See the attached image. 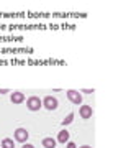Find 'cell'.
Returning a JSON list of instances; mask_svg holds the SVG:
<instances>
[{
  "mask_svg": "<svg viewBox=\"0 0 131 148\" xmlns=\"http://www.w3.org/2000/svg\"><path fill=\"white\" fill-rule=\"evenodd\" d=\"M48 25L44 23H12V25H5V23H0V30H5V32H15V30H46Z\"/></svg>",
  "mask_w": 131,
  "mask_h": 148,
  "instance_id": "6da1fadb",
  "label": "cell"
},
{
  "mask_svg": "<svg viewBox=\"0 0 131 148\" xmlns=\"http://www.w3.org/2000/svg\"><path fill=\"white\" fill-rule=\"evenodd\" d=\"M33 48H0V54H33Z\"/></svg>",
  "mask_w": 131,
  "mask_h": 148,
  "instance_id": "7a4b0ae2",
  "label": "cell"
},
{
  "mask_svg": "<svg viewBox=\"0 0 131 148\" xmlns=\"http://www.w3.org/2000/svg\"><path fill=\"white\" fill-rule=\"evenodd\" d=\"M41 104L46 110H56L59 107V101L56 95H44V99H41Z\"/></svg>",
  "mask_w": 131,
  "mask_h": 148,
  "instance_id": "3957f363",
  "label": "cell"
},
{
  "mask_svg": "<svg viewBox=\"0 0 131 148\" xmlns=\"http://www.w3.org/2000/svg\"><path fill=\"white\" fill-rule=\"evenodd\" d=\"M52 18H62V20H66V18H85L87 16V13H79V12H54V13H51Z\"/></svg>",
  "mask_w": 131,
  "mask_h": 148,
  "instance_id": "277c9868",
  "label": "cell"
},
{
  "mask_svg": "<svg viewBox=\"0 0 131 148\" xmlns=\"http://www.w3.org/2000/svg\"><path fill=\"white\" fill-rule=\"evenodd\" d=\"M41 107H43L41 99H39L38 95H30V97L26 99V109L30 112H38Z\"/></svg>",
  "mask_w": 131,
  "mask_h": 148,
  "instance_id": "5b68a950",
  "label": "cell"
},
{
  "mask_svg": "<svg viewBox=\"0 0 131 148\" xmlns=\"http://www.w3.org/2000/svg\"><path fill=\"white\" fill-rule=\"evenodd\" d=\"M66 95H67L69 102H72L75 106H82V102H84V95L75 89H67L66 90Z\"/></svg>",
  "mask_w": 131,
  "mask_h": 148,
  "instance_id": "8992f818",
  "label": "cell"
},
{
  "mask_svg": "<svg viewBox=\"0 0 131 148\" xmlns=\"http://www.w3.org/2000/svg\"><path fill=\"white\" fill-rule=\"evenodd\" d=\"M28 138H30V133H28V130L23 128V127H18L15 132H13V140L18 142V143H26Z\"/></svg>",
  "mask_w": 131,
  "mask_h": 148,
  "instance_id": "52a82bcc",
  "label": "cell"
},
{
  "mask_svg": "<svg viewBox=\"0 0 131 148\" xmlns=\"http://www.w3.org/2000/svg\"><path fill=\"white\" fill-rule=\"evenodd\" d=\"M0 18H16V20H25L26 12H0Z\"/></svg>",
  "mask_w": 131,
  "mask_h": 148,
  "instance_id": "ba28073f",
  "label": "cell"
},
{
  "mask_svg": "<svg viewBox=\"0 0 131 148\" xmlns=\"http://www.w3.org/2000/svg\"><path fill=\"white\" fill-rule=\"evenodd\" d=\"M92 115H94V109H92L90 106H87V104H82V106L79 107V117H80V119L89 120V119H92Z\"/></svg>",
  "mask_w": 131,
  "mask_h": 148,
  "instance_id": "9c48e42d",
  "label": "cell"
},
{
  "mask_svg": "<svg viewBox=\"0 0 131 148\" xmlns=\"http://www.w3.org/2000/svg\"><path fill=\"white\" fill-rule=\"evenodd\" d=\"M10 101H12V104L20 106V104H23L26 101V95L23 92H20V90H13V92H10Z\"/></svg>",
  "mask_w": 131,
  "mask_h": 148,
  "instance_id": "30bf717a",
  "label": "cell"
},
{
  "mask_svg": "<svg viewBox=\"0 0 131 148\" xmlns=\"http://www.w3.org/2000/svg\"><path fill=\"white\" fill-rule=\"evenodd\" d=\"M69 138H71V133H69L66 128H62V130L58 133V137H56V142H58V143H62V145H66V143L69 142Z\"/></svg>",
  "mask_w": 131,
  "mask_h": 148,
  "instance_id": "8fae6325",
  "label": "cell"
},
{
  "mask_svg": "<svg viewBox=\"0 0 131 148\" xmlns=\"http://www.w3.org/2000/svg\"><path fill=\"white\" fill-rule=\"evenodd\" d=\"M26 18H51V13L48 12H26Z\"/></svg>",
  "mask_w": 131,
  "mask_h": 148,
  "instance_id": "7c38bea8",
  "label": "cell"
},
{
  "mask_svg": "<svg viewBox=\"0 0 131 148\" xmlns=\"http://www.w3.org/2000/svg\"><path fill=\"white\" fill-rule=\"evenodd\" d=\"M49 28L51 30H75V25H69V23H51Z\"/></svg>",
  "mask_w": 131,
  "mask_h": 148,
  "instance_id": "4fadbf2b",
  "label": "cell"
},
{
  "mask_svg": "<svg viewBox=\"0 0 131 148\" xmlns=\"http://www.w3.org/2000/svg\"><path fill=\"white\" fill-rule=\"evenodd\" d=\"M15 41H23V36H15V35H8V36H3L0 35V43H15Z\"/></svg>",
  "mask_w": 131,
  "mask_h": 148,
  "instance_id": "5bb4252c",
  "label": "cell"
},
{
  "mask_svg": "<svg viewBox=\"0 0 131 148\" xmlns=\"http://www.w3.org/2000/svg\"><path fill=\"white\" fill-rule=\"evenodd\" d=\"M62 64V61H56V59H30V61H28V64Z\"/></svg>",
  "mask_w": 131,
  "mask_h": 148,
  "instance_id": "9a60e30c",
  "label": "cell"
},
{
  "mask_svg": "<svg viewBox=\"0 0 131 148\" xmlns=\"http://www.w3.org/2000/svg\"><path fill=\"white\" fill-rule=\"evenodd\" d=\"M43 148H56V145H58V142H56V138L52 137H46L43 138Z\"/></svg>",
  "mask_w": 131,
  "mask_h": 148,
  "instance_id": "2e32d148",
  "label": "cell"
},
{
  "mask_svg": "<svg viewBox=\"0 0 131 148\" xmlns=\"http://www.w3.org/2000/svg\"><path fill=\"white\" fill-rule=\"evenodd\" d=\"M0 148H15V140L5 137L2 140V143H0Z\"/></svg>",
  "mask_w": 131,
  "mask_h": 148,
  "instance_id": "e0dca14e",
  "label": "cell"
},
{
  "mask_svg": "<svg viewBox=\"0 0 131 148\" xmlns=\"http://www.w3.org/2000/svg\"><path fill=\"white\" fill-rule=\"evenodd\" d=\"M74 119H75V114H74V112H71V114H67V117H64V120L61 122V125L66 128L67 125H71V123L74 122Z\"/></svg>",
  "mask_w": 131,
  "mask_h": 148,
  "instance_id": "ac0fdd59",
  "label": "cell"
},
{
  "mask_svg": "<svg viewBox=\"0 0 131 148\" xmlns=\"http://www.w3.org/2000/svg\"><path fill=\"white\" fill-rule=\"evenodd\" d=\"M79 92H80V94H94L95 89H94V87H92V89H90V87H87V89H82V90H79Z\"/></svg>",
  "mask_w": 131,
  "mask_h": 148,
  "instance_id": "d6986e66",
  "label": "cell"
},
{
  "mask_svg": "<svg viewBox=\"0 0 131 148\" xmlns=\"http://www.w3.org/2000/svg\"><path fill=\"white\" fill-rule=\"evenodd\" d=\"M66 148H77V145H75L74 142H67L66 143Z\"/></svg>",
  "mask_w": 131,
  "mask_h": 148,
  "instance_id": "ffe728a7",
  "label": "cell"
},
{
  "mask_svg": "<svg viewBox=\"0 0 131 148\" xmlns=\"http://www.w3.org/2000/svg\"><path fill=\"white\" fill-rule=\"evenodd\" d=\"M10 92H12L10 89H0V94H2V95H5V94H10Z\"/></svg>",
  "mask_w": 131,
  "mask_h": 148,
  "instance_id": "44dd1931",
  "label": "cell"
},
{
  "mask_svg": "<svg viewBox=\"0 0 131 148\" xmlns=\"http://www.w3.org/2000/svg\"><path fill=\"white\" fill-rule=\"evenodd\" d=\"M21 148H35V147H33L31 143H28V142H26V143H23V147H21Z\"/></svg>",
  "mask_w": 131,
  "mask_h": 148,
  "instance_id": "7402d4cb",
  "label": "cell"
},
{
  "mask_svg": "<svg viewBox=\"0 0 131 148\" xmlns=\"http://www.w3.org/2000/svg\"><path fill=\"white\" fill-rule=\"evenodd\" d=\"M7 64H8L7 59H0V66H7Z\"/></svg>",
  "mask_w": 131,
  "mask_h": 148,
  "instance_id": "603a6c76",
  "label": "cell"
},
{
  "mask_svg": "<svg viewBox=\"0 0 131 148\" xmlns=\"http://www.w3.org/2000/svg\"><path fill=\"white\" fill-rule=\"evenodd\" d=\"M79 148H92L90 145H82V147H79Z\"/></svg>",
  "mask_w": 131,
  "mask_h": 148,
  "instance_id": "cb8c5ba5",
  "label": "cell"
}]
</instances>
